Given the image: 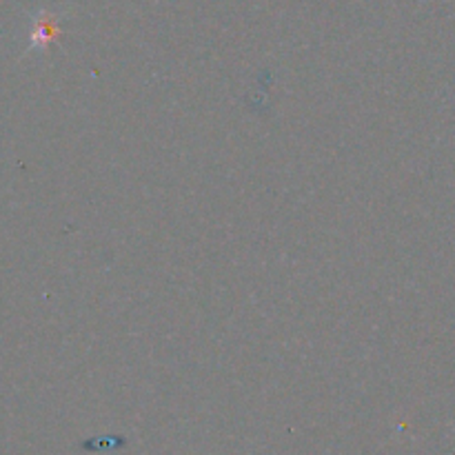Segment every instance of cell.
<instances>
[{
  "mask_svg": "<svg viewBox=\"0 0 455 455\" xmlns=\"http://www.w3.org/2000/svg\"><path fill=\"white\" fill-rule=\"evenodd\" d=\"M58 34L56 18L49 16V13H43L38 20L34 22V29H31V47H44L53 40V36Z\"/></svg>",
  "mask_w": 455,
  "mask_h": 455,
  "instance_id": "6da1fadb",
  "label": "cell"
}]
</instances>
